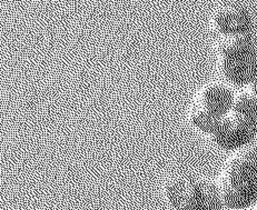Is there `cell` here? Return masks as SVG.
<instances>
[{"label": "cell", "instance_id": "cell-1", "mask_svg": "<svg viewBox=\"0 0 257 210\" xmlns=\"http://www.w3.org/2000/svg\"><path fill=\"white\" fill-rule=\"evenodd\" d=\"M162 191L172 210H223L215 179L187 168H175L163 178Z\"/></svg>", "mask_w": 257, "mask_h": 210}, {"label": "cell", "instance_id": "cell-2", "mask_svg": "<svg viewBox=\"0 0 257 210\" xmlns=\"http://www.w3.org/2000/svg\"><path fill=\"white\" fill-rule=\"evenodd\" d=\"M215 180L225 207L254 208L257 203V143L229 152Z\"/></svg>", "mask_w": 257, "mask_h": 210}, {"label": "cell", "instance_id": "cell-3", "mask_svg": "<svg viewBox=\"0 0 257 210\" xmlns=\"http://www.w3.org/2000/svg\"><path fill=\"white\" fill-rule=\"evenodd\" d=\"M238 90L220 78L200 84L187 106L186 120L189 127L207 139L232 110Z\"/></svg>", "mask_w": 257, "mask_h": 210}, {"label": "cell", "instance_id": "cell-4", "mask_svg": "<svg viewBox=\"0 0 257 210\" xmlns=\"http://www.w3.org/2000/svg\"><path fill=\"white\" fill-rule=\"evenodd\" d=\"M218 78L246 89L257 78V45L251 34L216 37L213 45Z\"/></svg>", "mask_w": 257, "mask_h": 210}, {"label": "cell", "instance_id": "cell-5", "mask_svg": "<svg viewBox=\"0 0 257 210\" xmlns=\"http://www.w3.org/2000/svg\"><path fill=\"white\" fill-rule=\"evenodd\" d=\"M257 137V98L239 89L235 104L207 140L217 149L233 152L254 143Z\"/></svg>", "mask_w": 257, "mask_h": 210}, {"label": "cell", "instance_id": "cell-6", "mask_svg": "<svg viewBox=\"0 0 257 210\" xmlns=\"http://www.w3.org/2000/svg\"><path fill=\"white\" fill-rule=\"evenodd\" d=\"M253 20L248 9L235 2H225L216 6L208 18L210 32L216 37L250 34Z\"/></svg>", "mask_w": 257, "mask_h": 210}, {"label": "cell", "instance_id": "cell-7", "mask_svg": "<svg viewBox=\"0 0 257 210\" xmlns=\"http://www.w3.org/2000/svg\"><path fill=\"white\" fill-rule=\"evenodd\" d=\"M247 89H249L250 93L253 94V95L256 97V98H257V78L254 80V83L251 84Z\"/></svg>", "mask_w": 257, "mask_h": 210}, {"label": "cell", "instance_id": "cell-8", "mask_svg": "<svg viewBox=\"0 0 257 210\" xmlns=\"http://www.w3.org/2000/svg\"><path fill=\"white\" fill-rule=\"evenodd\" d=\"M223 210H254V208H232V207H225Z\"/></svg>", "mask_w": 257, "mask_h": 210}, {"label": "cell", "instance_id": "cell-9", "mask_svg": "<svg viewBox=\"0 0 257 210\" xmlns=\"http://www.w3.org/2000/svg\"><path fill=\"white\" fill-rule=\"evenodd\" d=\"M254 210H257V203H256V206L254 207Z\"/></svg>", "mask_w": 257, "mask_h": 210}]
</instances>
